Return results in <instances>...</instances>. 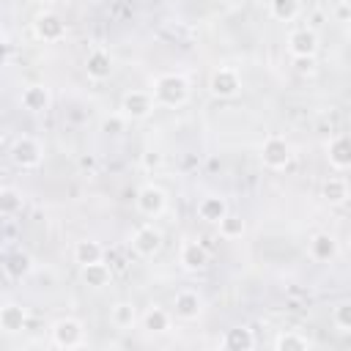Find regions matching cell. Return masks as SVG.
Wrapping results in <instances>:
<instances>
[{"label": "cell", "instance_id": "obj_9", "mask_svg": "<svg viewBox=\"0 0 351 351\" xmlns=\"http://www.w3.org/2000/svg\"><path fill=\"white\" fill-rule=\"evenodd\" d=\"M288 52L291 58H315L318 52V33L313 27H296L288 33Z\"/></svg>", "mask_w": 351, "mask_h": 351}, {"label": "cell", "instance_id": "obj_24", "mask_svg": "<svg viewBox=\"0 0 351 351\" xmlns=\"http://www.w3.org/2000/svg\"><path fill=\"white\" fill-rule=\"evenodd\" d=\"M101 258H104V247H101L99 241L82 239V241L74 244V263L85 266V263H96V261H101Z\"/></svg>", "mask_w": 351, "mask_h": 351}, {"label": "cell", "instance_id": "obj_18", "mask_svg": "<svg viewBox=\"0 0 351 351\" xmlns=\"http://www.w3.org/2000/svg\"><path fill=\"white\" fill-rule=\"evenodd\" d=\"M25 324H27V310L22 307V304H16V302H5L3 307H0V329L3 332H22L25 329Z\"/></svg>", "mask_w": 351, "mask_h": 351}, {"label": "cell", "instance_id": "obj_7", "mask_svg": "<svg viewBox=\"0 0 351 351\" xmlns=\"http://www.w3.org/2000/svg\"><path fill=\"white\" fill-rule=\"evenodd\" d=\"M162 244H165V236H162V230H159L154 222H145V225H140V228L132 233V250H134L140 258H154V255H159Z\"/></svg>", "mask_w": 351, "mask_h": 351}, {"label": "cell", "instance_id": "obj_32", "mask_svg": "<svg viewBox=\"0 0 351 351\" xmlns=\"http://www.w3.org/2000/svg\"><path fill=\"white\" fill-rule=\"evenodd\" d=\"M123 115H112V118H104V123H101V129L104 132H112V134H118L121 129H123Z\"/></svg>", "mask_w": 351, "mask_h": 351}, {"label": "cell", "instance_id": "obj_33", "mask_svg": "<svg viewBox=\"0 0 351 351\" xmlns=\"http://www.w3.org/2000/svg\"><path fill=\"white\" fill-rule=\"evenodd\" d=\"M159 165H162V154L159 151H145L143 154V167L151 170V167H159Z\"/></svg>", "mask_w": 351, "mask_h": 351}, {"label": "cell", "instance_id": "obj_2", "mask_svg": "<svg viewBox=\"0 0 351 351\" xmlns=\"http://www.w3.org/2000/svg\"><path fill=\"white\" fill-rule=\"evenodd\" d=\"M8 156H11V162H14L16 167H22V170H33V167L41 165V159H44V148H41V143H38L36 137L22 134V137H16V140L11 143Z\"/></svg>", "mask_w": 351, "mask_h": 351}, {"label": "cell", "instance_id": "obj_1", "mask_svg": "<svg viewBox=\"0 0 351 351\" xmlns=\"http://www.w3.org/2000/svg\"><path fill=\"white\" fill-rule=\"evenodd\" d=\"M151 96H154L156 107H167V110L184 107L189 101V82L184 74H176V71L159 74L151 85Z\"/></svg>", "mask_w": 351, "mask_h": 351}, {"label": "cell", "instance_id": "obj_3", "mask_svg": "<svg viewBox=\"0 0 351 351\" xmlns=\"http://www.w3.org/2000/svg\"><path fill=\"white\" fill-rule=\"evenodd\" d=\"M49 332H52V346H58V348H80V346H85V326H82L80 318H71V315L58 318Z\"/></svg>", "mask_w": 351, "mask_h": 351}, {"label": "cell", "instance_id": "obj_28", "mask_svg": "<svg viewBox=\"0 0 351 351\" xmlns=\"http://www.w3.org/2000/svg\"><path fill=\"white\" fill-rule=\"evenodd\" d=\"M3 271H5L11 280H22V277L30 271V258H27L25 252H16V255H11V258L3 263Z\"/></svg>", "mask_w": 351, "mask_h": 351}, {"label": "cell", "instance_id": "obj_31", "mask_svg": "<svg viewBox=\"0 0 351 351\" xmlns=\"http://www.w3.org/2000/svg\"><path fill=\"white\" fill-rule=\"evenodd\" d=\"M293 66L299 74H313L315 71V58H293Z\"/></svg>", "mask_w": 351, "mask_h": 351}, {"label": "cell", "instance_id": "obj_30", "mask_svg": "<svg viewBox=\"0 0 351 351\" xmlns=\"http://www.w3.org/2000/svg\"><path fill=\"white\" fill-rule=\"evenodd\" d=\"M332 324H335V329L343 332V335L351 332V304H348V302L335 304V310H332Z\"/></svg>", "mask_w": 351, "mask_h": 351}, {"label": "cell", "instance_id": "obj_23", "mask_svg": "<svg viewBox=\"0 0 351 351\" xmlns=\"http://www.w3.org/2000/svg\"><path fill=\"white\" fill-rule=\"evenodd\" d=\"M274 348L277 351H310L313 348V340L307 335H299V332L288 329V332H280L274 337Z\"/></svg>", "mask_w": 351, "mask_h": 351}, {"label": "cell", "instance_id": "obj_11", "mask_svg": "<svg viewBox=\"0 0 351 351\" xmlns=\"http://www.w3.org/2000/svg\"><path fill=\"white\" fill-rule=\"evenodd\" d=\"M173 313H176V318H181V321H197L200 313H203V299H200V293L192 291V288L178 291L176 299H173Z\"/></svg>", "mask_w": 351, "mask_h": 351}, {"label": "cell", "instance_id": "obj_17", "mask_svg": "<svg viewBox=\"0 0 351 351\" xmlns=\"http://www.w3.org/2000/svg\"><path fill=\"white\" fill-rule=\"evenodd\" d=\"M19 104L27 112H44V110H49L52 96H49V90L44 85H25L22 88V96H19Z\"/></svg>", "mask_w": 351, "mask_h": 351}, {"label": "cell", "instance_id": "obj_6", "mask_svg": "<svg viewBox=\"0 0 351 351\" xmlns=\"http://www.w3.org/2000/svg\"><path fill=\"white\" fill-rule=\"evenodd\" d=\"M291 143L285 140V137H280V134H269L266 140H263V145H261V159H263V165L269 167V170H282V167H288V162H291Z\"/></svg>", "mask_w": 351, "mask_h": 351}, {"label": "cell", "instance_id": "obj_27", "mask_svg": "<svg viewBox=\"0 0 351 351\" xmlns=\"http://www.w3.org/2000/svg\"><path fill=\"white\" fill-rule=\"evenodd\" d=\"M217 228H219V236H222V239H228V241L241 239V236H244V230H247V228H244V219H241V217H236V214H230V211L217 222Z\"/></svg>", "mask_w": 351, "mask_h": 351}, {"label": "cell", "instance_id": "obj_16", "mask_svg": "<svg viewBox=\"0 0 351 351\" xmlns=\"http://www.w3.org/2000/svg\"><path fill=\"white\" fill-rule=\"evenodd\" d=\"M178 261H181V266L186 271H200L208 263V250L200 241H184L181 252H178Z\"/></svg>", "mask_w": 351, "mask_h": 351}, {"label": "cell", "instance_id": "obj_12", "mask_svg": "<svg viewBox=\"0 0 351 351\" xmlns=\"http://www.w3.org/2000/svg\"><path fill=\"white\" fill-rule=\"evenodd\" d=\"M85 74H88V80H93V82L110 80V74H112V55H110L104 47L90 49L88 58H85Z\"/></svg>", "mask_w": 351, "mask_h": 351}, {"label": "cell", "instance_id": "obj_5", "mask_svg": "<svg viewBox=\"0 0 351 351\" xmlns=\"http://www.w3.org/2000/svg\"><path fill=\"white\" fill-rule=\"evenodd\" d=\"M134 206H137V211L143 217L156 219L167 208V192L162 186H156V184H143L137 189V195H134Z\"/></svg>", "mask_w": 351, "mask_h": 351}, {"label": "cell", "instance_id": "obj_15", "mask_svg": "<svg viewBox=\"0 0 351 351\" xmlns=\"http://www.w3.org/2000/svg\"><path fill=\"white\" fill-rule=\"evenodd\" d=\"M307 252L315 263H329V261L337 258V241H335L332 233H315L307 244Z\"/></svg>", "mask_w": 351, "mask_h": 351}, {"label": "cell", "instance_id": "obj_26", "mask_svg": "<svg viewBox=\"0 0 351 351\" xmlns=\"http://www.w3.org/2000/svg\"><path fill=\"white\" fill-rule=\"evenodd\" d=\"M302 11V0H269V14L277 22H291Z\"/></svg>", "mask_w": 351, "mask_h": 351}, {"label": "cell", "instance_id": "obj_25", "mask_svg": "<svg viewBox=\"0 0 351 351\" xmlns=\"http://www.w3.org/2000/svg\"><path fill=\"white\" fill-rule=\"evenodd\" d=\"M324 197L329 200V206H343L348 200V184H346V178L329 176L324 181Z\"/></svg>", "mask_w": 351, "mask_h": 351}, {"label": "cell", "instance_id": "obj_10", "mask_svg": "<svg viewBox=\"0 0 351 351\" xmlns=\"http://www.w3.org/2000/svg\"><path fill=\"white\" fill-rule=\"evenodd\" d=\"M33 33H36L41 41H60V38H66V22H63L60 14L44 11V14H38L36 22H33Z\"/></svg>", "mask_w": 351, "mask_h": 351}, {"label": "cell", "instance_id": "obj_22", "mask_svg": "<svg viewBox=\"0 0 351 351\" xmlns=\"http://www.w3.org/2000/svg\"><path fill=\"white\" fill-rule=\"evenodd\" d=\"M143 329L151 332V335H162L170 329V313L159 304H151L145 313H143Z\"/></svg>", "mask_w": 351, "mask_h": 351}, {"label": "cell", "instance_id": "obj_21", "mask_svg": "<svg viewBox=\"0 0 351 351\" xmlns=\"http://www.w3.org/2000/svg\"><path fill=\"white\" fill-rule=\"evenodd\" d=\"M110 324H112L115 329H121V332L134 329V324H137V310H134V304H132V302H115V304L110 307Z\"/></svg>", "mask_w": 351, "mask_h": 351}, {"label": "cell", "instance_id": "obj_20", "mask_svg": "<svg viewBox=\"0 0 351 351\" xmlns=\"http://www.w3.org/2000/svg\"><path fill=\"white\" fill-rule=\"evenodd\" d=\"M82 271V282L88 285V288H104V285H110V280H112V269L104 263V261H96V263H85V266H80Z\"/></svg>", "mask_w": 351, "mask_h": 351}, {"label": "cell", "instance_id": "obj_13", "mask_svg": "<svg viewBox=\"0 0 351 351\" xmlns=\"http://www.w3.org/2000/svg\"><path fill=\"white\" fill-rule=\"evenodd\" d=\"M326 159L337 173H346L351 167V140H348V134H335L326 143Z\"/></svg>", "mask_w": 351, "mask_h": 351}, {"label": "cell", "instance_id": "obj_14", "mask_svg": "<svg viewBox=\"0 0 351 351\" xmlns=\"http://www.w3.org/2000/svg\"><path fill=\"white\" fill-rule=\"evenodd\" d=\"M197 217L203 219V222H211V225H217L230 208H228V200L222 197V195H203L200 200H197Z\"/></svg>", "mask_w": 351, "mask_h": 351}, {"label": "cell", "instance_id": "obj_4", "mask_svg": "<svg viewBox=\"0 0 351 351\" xmlns=\"http://www.w3.org/2000/svg\"><path fill=\"white\" fill-rule=\"evenodd\" d=\"M156 110L151 90H126L121 96V115L126 121H145Z\"/></svg>", "mask_w": 351, "mask_h": 351}, {"label": "cell", "instance_id": "obj_35", "mask_svg": "<svg viewBox=\"0 0 351 351\" xmlns=\"http://www.w3.org/2000/svg\"><path fill=\"white\" fill-rule=\"evenodd\" d=\"M5 63H8V44L0 41V66H5Z\"/></svg>", "mask_w": 351, "mask_h": 351}, {"label": "cell", "instance_id": "obj_34", "mask_svg": "<svg viewBox=\"0 0 351 351\" xmlns=\"http://www.w3.org/2000/svg\"><path fill=\"white\" fill-rule=\"evenodd\" d=\"M337 19H340V22H348V3H346V0L337 3Z\"/></svg>", "mask_w": 351, "mask_h": 351}, {"label": "cell", "instance_id": "obj_8", "mask_svg": "<svg viewBox=\"0 0 351 351\" xmlns=\"http://www.w3.org/2000/svg\"><path fill=\"white\" fill-rule=\"evenodd\" d=\"M208 90L217 96V99H233L239 90H241V77L236 69L230 66H219L211 71L208 77Z\"/></svg>", "mask_w": 351, "mask_h": 351}, {"label": "cell", "instance_id": "obj_29", "mask_svg": "<svg viewBox=\"0 0 351 351\" xmlns=\"http://www.w3.org/2000/svg\"><path fill=\"white\" fill-rule=\"evenodd\" d=\"M19 211H22V195L16 189H11V186L0 189V214L3 217H14Z\"/></svg>", "mask_w": 351, "mask_h": 351}, {"label": "cell", "instance_id": "obj_19", "mask_svg": "<svg viewBox=\"0 0 351 351\" xmlns=\"http://www.w3.org/2000/svg\"><path fill=\"white\" fill-rule=\"evenodd\" d=\"M222 348L228 351H250L255 348V335L250 326H233L222 335Z\"/></svg>", "mask_w": 351, "mask_h": 351}]
</instances>
